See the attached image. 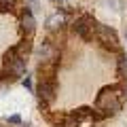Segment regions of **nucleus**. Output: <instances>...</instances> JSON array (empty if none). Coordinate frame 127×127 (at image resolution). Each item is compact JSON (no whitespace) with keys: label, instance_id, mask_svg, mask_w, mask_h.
<instances>
[{"label":"nucleus","instance_id":"nucleus-13","mask_svg":"<svg viewBox=\"0 0 127 127\" xmlns=\"http://www.w3.org/2000/svg\"><path fill=\"white\" fill-rule=\"evenodd\" d=\"M23 87H28V89H32V81H30V78H23Z\"/></svg>","mask_w":127,"mask_h":127},{"label":"nucleus","instance_id":"nucleus-7","mask_svg":"<svg viewBox=\"0 0 127 127\" xmlns=\"http://www.w3.org/2000/svg\"><path fill=\"white\" fill-rule=\"evenodd\" d=\"M117 76L121 78V81L127 76V55L123 53V51L117 53Z\"/></svg>","mask_w":127,"mask_h":127},{"label":"nucleus","instance_id":"nucleus-4","mask_svg":"<svg viewBox=\"0 0 127 127\" xmlns=\"http://www.w3.org/2000/svg\"><path fill=\"white\" fill-rule=\"evenodd\" d=\"M55 93H57V85H55V78H40L36 85V95L40 104H51L55 100Z\"/></svg>","mask_w":127,"mask_h":127},{"label":"nucleus","instance_id":"nucleus-1","mask_svg":"<svg viewBox=\"0 0 127 127\" xmlns=\"http://www.w3.org/2000/svg\"><path fill=\"white\" fill-rule=\"evenodd\" d=\"M125 104V87L123 85H110L97 93L95 97V117L104 119V117H114L123 110Z\"/></svg>","mask_w":127,"mask_h":127},{"label":"nucleus","instance_id":"nucleus-14","mask_svg":"<svg viewBox=\"0 0 127 127\" xmlns=\"http://www.w3.org/2000/svg\"><path fill=\"white\" fill-rule=\"evenodd\" d=\"M4 74H6V72H4V70H0V83L4 81Z\"/></svg>","mask_w":127,"mask_h":127},{"label":"nucleus","instance_id":"nucleus-15","mask_svg":"<svg viewBox=\"0 0 127 127\" xmlns=\"http://www.w3.org/2000/svg\"><path fill=\"white\" fill-rule=\"evenodd\" d=\"M30 2H32V6H36V0H30Z\"/></svg>","mask_w":127,"mask_h":127},{"label":"nucleus","instance_id":"nucleus-5","mask_svg":"<svg viewBox=\"0 0 127 127\" xmlns=\"http://www.w3.org/2000/svg\"><path fill=\"white\" fill-rule=\"evenodd\" d=\"M19 21H21L23 34H26V36H32L34 30H36V17H34V13H32L30 6H23V9H21V17H19Z\"/></svg>","mask_w":127,"mask_h":127},{"label":"nucleus","instance_id":"nucleus-2","mask_svg":"<svg viewBox=\"0 0 127 127\" xmlns=\"http://www.w3.org/2000/svg\"><path fill=\"white\" fill-rule=\"evenodd\" d=\"M95 28H97V21H95V17L89 15V13L78 15V17L72 21L74 34L81 36L83 40H93V38H95Z\"/></svg>","mask_w":127,"mask_h":127},{"label":"nucleus","instance_id":"nucleus-9","mask_svg":"<svg viewBox=\"0 0 127 127\" xmlns=\"http://www.w3.org/2000/svg\"><path fill=\"white\" fill-rule=\"evenodd\" d=\"M64 13H66V9H62V15H53V17L49 19V23H47V28L49 30H57V28H62L64 23H66V17H64Z\"/></svg>","mask_w":127,"mask_h":127},{"label":"nucleus","instance_id":"nucleus-10","mask_svg":"<svg viewBox=\"0 0 127 127\" xmlns=\"http://www.w3.org/2000/svg\"><path fill=\"white\" fill-rule=\"evenodd\" d=\"M17 6V0H0V13H9Z\"/></svg>","mask_w":127,"mask_h":127},{"label":"nucleus","instance_id":"nucleus-3","mask_svg":"<svg viewBox=\"0 0 127 127\" xmlns=\"http://www.w3.org/2000/svg\"><path fill=\"white\" fill-rule=\"evenodd\" d=\"M95 40L100 42L104 49L108 51H121V45H119V36L117 32L112 30L110 26H104V23H97V28H95Z\"/></svg>","mask_w":127,"mask_h":127},{"label":"nucleus","instance_id":"nucleus-11","mask_svg":"<svg viewBox=\"0 0 127 127\" xmlns=\"http://www.w3.org/2000/svg\"><path fill=\"white\" fill-rule=\"evenodd\" d=\"M104 4L106 6H114V11L121 9V0H104Z\"/></svg>","mask_w":127,"mask_h":127},{"label":"nucleus","instance_id":"nucleus-17","mask_svg":"<svg viewBox=\"0 0 127 127\" xmlns=\"http://www.w3.org/2000/svg\"><path fill=\"white\" fill-rule=\"evenodd\" d=\"M0 127H2V125H0Z\"/></svg>","mask_w":127,"mask_h":127},{"label":"nucleus","instance_id":"nucleus-6","mask_svg":"<svg viewBox=\"0 0 127 127\" xmlns=\"http://www.w3.org/2000/svg\"><path fill=\"white\" fill-rule=\"evenodd\" d=\"M4 72L9 74L11 78H21L23 74H26V57H19L17 62L13 64V66H9V68H4Z\"/></svg>","mask_w":127,"mask_h":127},{"label":"nucleus","instance_id":"nucleus-18","mask_svg":"<svg viewBox=\"0 0 127 127\" xmlns=\"http://www.w3.org/2000/svg\"><path fill=\"white\" fill-rule=\"evenodd\" d=\"M62 2H64V0H62Z\"/></svg>","mask_w":127,"mask_h":127},{"label":"nucleus","instance_id":"nucleus-12","mask_svg":"<svg viewBox=\"0 0 127 127\" xmlns=\"http://www.w3.org/2000/svg\"><path fill=\"white\" fill-rule=\"evenodd\" d=\"M9 123H13V125H19V123H21V117H19V114H11V117H9Z\"/></svg>","mask_w":127,"mask_h":127},{"label":"nucleus","instance_id":"nucleus-16","mask_svg":"<svg viewBox=\"0 0 127 127\" xmlns=\"http://www.w3.org/2000/svg\"><path fill=\"white\" fill-rule=\"evenodd\" d=\"M125 38H127V34H125Z\"/></svg>","mask_w":127,"mask_h":127},{"label":"nucleus","instance_id":"nucleus-8","mask_svg":"<svg viewBox=\"0 0 127 127\" xmlns=\"http://www.w3.org/2000/svg\"><path fill=\"white\" fill-rule=\"evenodd\" d=\"M19 57H23V55L19 53L17 45H15V47H11V49H9V51L4 53V57H2V64H4V68H9V66H13V64L17 62Z\"/></svg>","mask_w":127,"mask_h":127}]
</instances>
